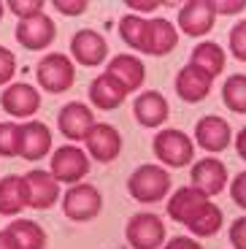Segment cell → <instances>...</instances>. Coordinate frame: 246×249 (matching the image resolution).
Instances as JSON below:
<instances>
[{"label":"cell","instance_id":"44dd1931","mask_svg":"<svg viewBox=\"0 0 246 249\" xmlns=\"http://www.w3.org/2000/svg\"><path fill=\"white\" fill-rule=\"evenodd\" d=\"M87 95H89V103H92L95 108H100V111H114V108H119L124 103L127 89H124L117 79H111L108 73H103V76H95L92 79Z\"/></svg>","mask_w":246,"mask_h":249},{"label":"cell","instance_id":"60d3db41","mask_svg":"<svg viewBox=\"0 0 246 249\" xmlns=\"http://www.w3.org/2000/svg\"><path fill=\"white\" fill-rule=\"evenodd\" d=\"M3 14H6V3H0V19H3Z\"/></svg>","mask_w":246,"mask_h":249},{"label":"cell","instance_id":"7a4b0ae2","mask_svg":"<svg viewBox=\"0 0 246 249\" xmlns=\"http://www.w3.org/2000/svg\"><path fill=\"white\" fill-rule=\"evenodd\" d=\"M35 79L38 87L49 95H62L73 87L76 81V65L68 54H60V52H52V54H43L35 65Z\"/></svg>","mask_w":246,"mask_h":249},{"label":"cell","instance_id":"603a6c76","mask_svg":"<svg viewBox=\"0 0 246 249\" xmlns=\"http://www.w3.org/2000/svg\"><path fill=\"white\" fill-rule=\"evenodd\" d=\"M22 209L27 206V187H25V176L8 174L0 179V214L3 217H17Z\"/></svg>","mask_w":246,"mask_h":249},{"label":"cell","instance_id":"8992f818","mask_svg":"<svg viewBox=\"0 0 246 249\" xmlns=\"http://www.w3.org/2000/svg\"><path fill=\"white\" fill-rule=\"evenodd\" d=\"M103 209V195L95 184H73L62 195V214L73 222H89Z\"/></svg>","mask_w":246,"mask_h":249},{"label":"cell","instance_id":"f35d334b","mask_svg":"<svg viewBox=\"0 0 246 249\" xmlns=\"http://www.w3.org/2000/svg\"><path fill=\"white\" fill-rule=\"evenodd\" d=\"M235 152H238V157L246 162V127H241V130L235 133Z\"/></svg>","mask_w":246,"mask_h":249},{"label":"cell","instance_id":"74e56055","mask_svg":"<svg viewBox=\"0 0 246 249\" xmlns=\"http://www.w3.org/2000/svg\"><path fill=\"white\" fill-rule=\"evenodd\" d=\"M127 8H133V11H157L160 3H157V0H149V3H141V0H127Z\"/></svg>","mask_w":246,"mask_h":249},{"label":"cell","instance_id":"d4e9b609","mask_svg":"<svg viewBox=\"0 0 246 249\" xmlns=\"http://www.w3.org/2000/svg\"><path fill=\"white\" fill-rule=\"evenodd\" d=\"M119 38L130 49L136 52H146V38H149V19L138 17V14H124L119 19Z\"/></svg>","mask_w":246,"mask_h":249},{"label":"cell","instance_id":"ab89813d","mask_svg":"<svg viewBox=\"0 0 246 249\" xmlns=\"http://www.w3.org/2000/svg\"><path fill=\"white\" fill-rule=\"evenodd\" d=\"M0 249H19L8 228H3V231H0Z\"/></svg>","mask_w":246,"mask_h":249},{"label":"cell","instance_id":"f1b7e54d","mask_svg":"<svg viewBox=\"0 0 246 249\" xmlns=\"http://www.w3.org/2000/svg\"><path fill=\"white\" fill-rule=\"evenodd\" d=\"M17 155H19V124L0 122V157H17Z\"/></svg>","mask_w":246,"mask_h":249},{"label":"cell","instance_id":"4316f807","mask_svg":"<svg viewBox=\"0 0 246 249\" xmlns=\"http://www.w3.org/2000/svg\"><path fill=\"white\" fill-rule=\"evenodd\" d=\"M222 222H225L222 209H219V206H214V203H209L203 212H200L190 225H187V228H190V233H192V236H197V238H211V236H216V233H219Z\"/></svg>","mask_w":246,"mask_h":249},{"label":"cell","instance_id":"484cf974","mask_svg":"<svg viewBox=\"0 0 246 249\" xmlns=\"http://www.w3.org/2000/svg\"><path fill=\"white\" fill-rule=\"evenodd\" d=\"M8 231H11L19 249H46V233L33 219H14L8 225Z\"/></svg>","mask_w":246,"mask_h":249},{"label":"cell","instance_id":"4fadbf2b","mask_svg":"<svg viewBox=\"0 0 246 249\" xmlns=\"http://www.w3.org/2000/svg\"><path fill=\"white\" fill-rule=\"evenodd\" d=\"M25 187H27V206L30 209H52L60 200V181L52 176V171L33 168L25 174Z\"/></svg>","mask_w":246,"mask_h":249},{"label":"cell","instance_id":"836d02e7","mask_svg":"<svg viewBox=\"0 0 246 249\" xmlns=\"http://www.w3.org/2000/svg\"><path fill=\"white\" fill-rule=\"evenodd\" d=\"M52 6L60 14H65V17H79V14H84L89 8V3L87 0H54Z\"/></svg>","mask_w":246,"mask_h":249},{"label":"cell","instance_id":"6da1fadb","mask_svg":"<svg viewBox=\"0 0 246 249\" xmlns=\"http://www.w3.org/2000/svg\"><path fill=\"white\" fill-rule=\"evenodd\" d=\"M171 174L168 168L162 165H154V162H143L138 165L127 179V193L133 200L143 206H152V203H160V200L168 198L171 193Z\"/></svg>","mask_w":246,"mask_h":249},{"label":"cell","instance_id":"ba28073f","mask_svg":"<svg viewBox=\"0 0 246 249\" xmlns=\"http://www.w3.org/2000/svg\"><path fill=\"white\" fill-rule=\"evenodd\" d=\"M0 108L14 119H30L41 108V92L27 81H17L8 84L0 95Z\"/></svg>","mask_w":246,"mask_h":249},{"label":"cell","instance_id":"ffe728a7","mask_svg":"<svg viewBox=\"0 0 246 249\" xmlns=\"http://www.w3.org/2000/svg\"><path fill=\"white\" fill-rule=\"evenodd\" d=\"M133 114H136V119L143 127H160L168 119V114H171V106H168V100L162 92L146 89V92H141L133 100Z\"/></svg>","mask_w":246,"mask_h":249},{"label":"cell","instance_id":"8d00e7d4","mask_svg":"<svg viewBox=\"0 0 246 249\" xmlns=\"http://www.w3.org/2000/svg\"><path fill=\"white\" fill-rule=\"evenodd\" d=\"M165 249H203L197 241H192L190 236H176L165 244Z\"/></svg>","mask_w":246,"mask_h":249},{"label":"cell","instance_id":"4dcf8cb0","mask_svg":"<svg viewBox=\"0 0 246 249\" xmlns=\"http://www.w3.org/2000/svg\"><path fill=\"white\" fill-rule=\"evenodd\" d=\"M230 54L238 62H246V19H241L230 30Z\"/></svg>","mask_w":246,"mask_h":249},{"label":"cell","instance_id":"5b68a950","mask_svg":"<svg viewBox=\"0 0 246 249\" xmlns=\"http://www.w3.org/2000/svg\"><path fill=\"white\" fill-rule=\"evenodd\" d=\"M124 238L133 249H160L165 244V225L157 214L138 212L124 225Z\"/></svg>","mask_w":246,"mask_h":249},{"label":"cell","instance_id":"83f0119b","mask_svg":"<svg viewBox=\"0 0 246 249\" xmlns=\"http://www.w3.org/2000/svg\"><path fill=\"white\" fill-rule=\"evenodd\" d=\"M222 103L233 114H246V73H233L222 84Z\"/></svg>","mask_w":246,"mask_h":249},{"label":"cell","instance_id":"52a82bcc","mask_svg":"<svg viewBox=\"0 0 246 249\" xmlns=\"http://www.w3.org/2000/svg\"><path fill=\"white\" fill-rule=\"evenodd\" d=\"M17 36V44L27 52H43L54 44L57 38V27H54V19L49 14H38L33 19H22L14 30Z\"/></svg>","mask_w":246,"mask_h":249},{"label":"cell","instance_id":"277c9868","mask_svg":"<svg viewBox=\"0 0 246 249\" xmlns=\"http://www.w3.org/2000/svg\"><path fill=\"white\" fill-rule=\"evenodd\" d=\"M89 168H92L89 155L81 146H76V143H62L60 149L52 152L49 171L60 184H79L89 174Z\"/></svg>","mask_w":246,"mask_h":249},{"label":"cell","instance_id":"d590c367","mask_svg":"<svg viewBox=\"0 0 246 249\" xmlns=\"http://www.w3.org/2000/svg\"><path fill=\"white\" fill-rule=\"evenodd\" d=\"M216 14H225V17H233V14L246 11V0H214Z\"/></svg>","mask_w":246,"mask_h":249},{"label":"cell","instance_id":"30bf717a","mask_svg":"<svg viewBox=\"0 0 246 249\" xmlns=\"http://www.w3.org/2000/svg\"><path fill=\"white\" fill-rule=\"evenodd\" d=\"M84 143H87V155L95 162H114L122 155V136L108 122H95L92 130L87 133Z\"/></svg>","mask_w":246,"mask_h":249},{"label":"cell","instance_id":"9c48e42d","mask_svg":"<svg viewBox=\"0 0 246 249\" xmlns=\"http://www.w3.org/2000/svg\"><path fill=\"white\" fill-rule=\"evenodd\" d=\"M178 30L190 38H200L211 33L216 22V6L214 0H190L178 8Z\"/></svg>","mask_w":246,"mask_h":249},{"label":"cell","instance_id":"f546056e","mask_svg":"<svg viewBox=\"0 0 246 249\" xmlns=\"http://www.w3.org/2000/svg\"><path fill=\"white\" fill-rule=\"evenodd\" d=\"M43 0H8L6 3V11H11L14 17H19V22L22 19H33L38 17V14H43Z\"/></svg>","mask_w":246,"mask_h":249},{"label":"cell","instance_id":"8fae6325","mask_svg":"<svg viewBox=\"0 0 246 249\" xmlns=\"http://www.w3.org/2000/svg\"><path fill=\"white\" fill-rule=\"evenodd\" d=\"M211 203V198L206 193H200L197 187H192V184H187V187H178L176 193L168 198V217L173 219V222H178V225H190L192 219L197 217V214L203 212L206 206Z\"/></svg>","mask_w":246,"mask_h":249},{"label":"cell","instance_id":"7402d4cb","mask_svg":"<svg viewBox=\"0 0 246 249\" xmlns=\"http://www.w3.org/2000/svg\"><path fill=\"white\" fill-rule=\"evenodd\" d=\"M178 46V30L162 17L149 19V38H146V52L152 57H165Z\"/></svg>","mask_w":246,"mask_h":249},{"label":"cell","instance_id":"2e32d148","mask_svg":"<svg viewBox=\"0 0 246 249\" xmlns=\"http://www.w3.org/2000/svg\"><path fill=\"white\" fill-rule=\"evenodd\" d=\"M230 138H233V130H230L228 119L216 117V114H206V117L197 119L195 124V141L200 149L211 152V155H219L230 146Z\"/></svg>","mask_w":246,"mask_h":249},{"label":"cell","instance_id":"d6986e66","mask_svg":"<svg viewBox=\"0 0 246 249\" xmlns=\"http://www.w3.org/2000/svg\"><path fill=\"white\" fill-rule=\"evenodd\" d=\"M105 73L111 79H117L124 89L130 92H138L143 87V81H146V68H143V62L138 60L136 54H117L111 57L108 65H105Z\"/></svg>","mask_w":246,"mask_h":249},{"label":"cell","instance_id":"cb8c5ba5","mask_svg":"<svg viewBox=\"0 0 246 249\" xmlns=\"http://www.w3.org/2000/svg\"><path fill=\"white\" fill-rule=\"evenodd\" d=\"M190 62L195 65V68H200L203 73H209L211 79H216V76L225 71L228 54H225V49H222L219 44H214V41H203V44H197L195 49H192Z\"/></svg>","mask_w":246,"mask_h":249},{"label":"cell","instance_id":"9a60e30c","mask_svg":"<svg viewBox=\"0 0 246 249\" xmlns=\"http://www.w3.org/2000/svg\"><path fill=\"white\" fill-rule=\"evenodd\" d=\"M52 152V130L38 119L19 124V157L27 162H38Z\"/></svg>","mask_w":246,"mask_h":249},{"label":"cell","instance_id":"e0dca14e","mask_svg":"<svg viewBox=\"0 0 246 249\" xmlns=\"http://www.w3.org/2000/svg\"><path fill=\"white\" fill-rule=\"evenodd\" d=\"M176 95L184 103H200L211 95V87H214V79L209 73H203L200 68H195L192 62H187L184 68L176 73Z\"/></svg>","mask_w":246,"mask_h":249},{"label":"cell","instance_id":"5bb4252c","mask_svg":"<svg viewBox=\"0 0 246 249\" xmlns=\"http://www.w3.org/2000/svg\"><path fill=\"white\" fill-rule=\"evenodd\" d=\"M92 124H95L92 108L79 103V100H70L57 111V127L68 141H84L87 133L92 130Z\"/></svg>","mask_w":246,"mask_h":249},{"label":"cell","instance_id":"1f68e13d","mask_svg":"<svg viewBox=\"0 0 246 249\" xmlns=\"http://www.w3.org/2000/svg\"><path fill=\"white\" fill-rule=\"evenodd\" d=\"M17 73V57L8 46L0 44V84H8Z\"/></svg>","mask_w":246,"mask_h":249},{"label":"cell","instance_id":"d6a6232c","mask_svg":"<svg viewBox=\"0 0 246 249\" xmlns=\"http://www.w3.org/2000/svg\"><path fill=\"white\" fill-rule=\"evenodd\" d=\"M230 200L241 209H246V171L233 176V184H230Z\"/></svg>","mask_w":246,"mask_h":249},{"label":"cell","instance_id":"e575fe53","mask_svg":"<svg viewBox=\"0 0 246 249\" xmlns=\"http://www.w3.org/2000/svg\"><path fill=\"white\" fill-rule=\"evenodd\" d=\"M230 244H233V249H246V217L233 219V225H230Z\"/></svg>","mask_w":246,"mask_h":249},{"label":"cell","instance_id":"7c38bea8","mask_svg":"<svg viewBox=\"0 0 246 249\" xmlns=\"http://www.w3.org/2000/svg\"><path fill=\"white\" fill-rule=\"evenodd\" d=\"M70 54L81 68H98L108 57V44L98 30L84 27V30H76L70 38Z\"/></svg>","mask_w":246,"mask_h":249},{"label":"cell","instance_id":"3957f363","mask_svg":"<svg viewBox=\"0 0 246 249\" xmlns=\"http://www.w3.org/2000/svg\"><path fill=\"white\" fill-rule=\"evenodd\" d=\"M154 157L162 162V168H187L195 157V143L187 136L184 130H176V127H168L160 130L152 141Z\"/></svg>","mask_w":246,"mask_h":249},{"label":"cell","instance_id":"ac0fdd59","mask_svg":"<svg viewBox=\"0 0 246 249\" xmlns=\"http://www.w3.org/2000/svg\"><path fill=\"white\" fill-rule=\"evenodd\" d=\"M192 187H197L200 193H206L209 198L219 195L228 187V168L225 162L216 157H203L192 165Z\"/></svg>","mask_w":246,"mask_h":249}]
</instances>
